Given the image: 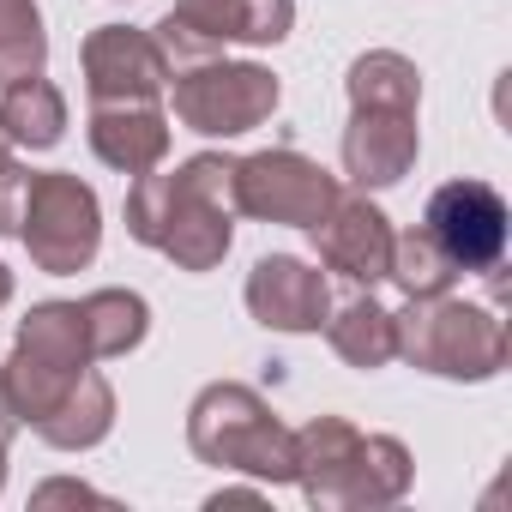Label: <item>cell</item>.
Returning a JSON list of instances; mask_svg holds the SVG:
<instances>
[{"instance_id": "6da1fadb", "label": "cell", "mask_w": 512, "mask_h": 512, "mask_svg": "<svg viewBox=\"0 0 512 512\" xmlns=\"http://www.w3.org/2000/svg\"><path fill=\"white\" fill-rule=\"evenodd\" d=\"M0 380L19 410V428H31L55 452H91L115 428V386L97 374L79 302H37L13 332Z\"/></svg>"}, {"instance_id": "7a4b0ae2", "label": "cell", "mask_w": 512, "mask_h": 512, "mask_svg": "<svg viewBox=\"0 0 512 512\" xmlns=\"http://www.w3.org/2000/svg\"><path fill=\"white\" fill-rule=\"evenodd\" d=\"M235 157L199 151L175 169H145L127 187V235L175 272H217L235 247V205H229Z\"/></svg>"}, {"instance_id": "3957f363", "label": "cell", "mask_w": 512, "mask_h": 512, "mask_svg": "<svg viewBox=\"0 0 512 512\" xmlns=\"http://www.w3.org/2000/svg\"><path fill=\"white\" fill-rule=\"evenodd\" d=\"M290 482L320 512H374V506H398L410 494L416 464L398 434H362L350 416H314L296 428V476Z\"/></svg>"}, {"instance_id": "277c9868", "label": "cell", "mask_w": 512, "mask_h": 512, "mask_svg": "<svg viewBox=\"0 0 512 512\" xmlns=\"http://www.w3.org/2000/svg\"><path fill=\"white\" fill-rule=\"evenodd\" d=\"M392 344H398V362H410L416 374L458 380V386H482V380L506 374V356H512L500 308L464 302L452 290L404 296V308L392 314Z\"/></svg>"}, {"instance_id": "5b68a950", "label": "cell", "mask_w": 512, "mask_h": 512, "mask_svg": "<svg viewBox=\"0 0 512 512\" xmlns=\"http://www.w3.org/2000/svg\"><path fill=\"white\" fill-rule=\"evenodd\" d=\"M187 452L211 470H235L253 482L296 476V428L241 380H211L187 404Z\"/></svg>"}, {"instance_id": "8992f818", "label": "cell", "mask_w": 512, "mask_h": 512, "mask_svg": "<svg viewBox=\"0 0 512 512\" xmlns=\"http://www.w3.org/2000/svg\"><path fill=\"white\" fill-rule=\"evenodd\" d=\"M175 97V121L199 139H241L253 127H266L284 103V85L272 67L260 61H229L223 49L169 61V85Z\"/></svg>"}, {"instance_id": "52a82bcc", "label": "cell", "mask_w": 512, "mask_h": 512, "mask_svg": "<svg viewBox=\"0 0 512 512\" xmlns=\"http://www.w3.org/2000/svg\"><path fill=\"white\" fill-rule=\"evenodd\" d=\"M19 241L31 266L49 278H73L103 247V199L73 169H31L25 205H19Z\"/></svg>"}, {"instance_id": "ba28073f", "label": "cell", "mask_w": 512, "mask_h": 512, "mask_svg": "<svg viewBox=\"0 0 512 512\" xmlns=\"http://www.w3.org/2000/svg\"><path fill=\"white\" fill-rule=\"evenodd\" d=\"M338 175L314 157H302L296 145H272L235 157L229 169V205L253 223H284V229H314L332 205H338Z\"/></svg>"}, {"instance_id": "9c48e42d", "label": "cell", "mask_w": 512, "mask_h": 512, "mask_svg": "<svg viewBox=\"0 0 512 512\" xmlns=\"http://www.w3.org/2000/svg\"><path fill=\"white\" fill-rule=\"evenodd\" d=\"M422 229L434 235V247L458 272H494L506 266V235H512V211L500 199L494 181H476V175H458L446 187L428 193V211H422Z\"/></svg>"}, {"instance_id": "30bf717a", "label": "cell", "mask_w": 512, "mask_h": 512, "mask_svg": "<svg viewBox=\"0 0 512 512\" xmlns=\"http://www.w3.org/2000/svg\"><path fill=\"white\" fill-rule=\"evenodd\" d=\"M314 235V247H320V266L326 272H338V278H350L356 290H374V284H386V266H392V217L356 187V193H338V205L308 229Z\"/></svg>"}, {"instance_id": "8fae6325", "label": "cell", "mask_w": 512, "mask_h": 512, "mask_svg": "<svg viewBox=\"0 0 512 512\" xmlns=\"http://www.w3.org/2000/svg\"><path fill=\"white\" fill-rule=\"evenodd\" d=\"M85 67V97L91 103H157L169 85V67L139 25H97L79 49Z\"/></svg>"}, {"instance_id": "7c38bea8", "label": "cell", "mask_w": 512, "mask_h": 512, "mask_svg": "<svg viewBox=\"0 0 512 512\" xmlns=\"http://www.w3.org/2000/svg\"><path fill=\"white\" fill-rule=\"evenodd\" d=\"M247 314L260 320L266 332H320L326 314H332V284L320 266L296 260V253H266V260H253L247 272V290H241Z\"/></svg>"}, {"instance_id": "4fadbf2b", "label": "cell", "mask_w": 512, "mask_h": 512, "mask_svg": "<svg viewBox=\"0 0 512 512\" xmlns=\"http://www.w3.org/2000/svg\"><path fill=\"white\" fill-rule=\"evenodd\" d=\"M157 25L205 49H272L296 31V0H175Z\"/></svg>"}, {"instance_id": "5bb4252c", "label": "cell", "mask_w": 512, "mask_h": 512, "mask_svg": "<svg viewBox=\"0 0 512 512\" xmlns=\"http://www.w3.org/2000/svg\"><path fill=\"white\" fill-rule=\"evenodd\" d=\"M338 157H344V175L362 193L398 187L416 169V157H422L416 115H404V109H350V127H344Z\"/></svg>"}, {"instance_id": "9a60e30c", "label": "cell", "mask_w": 512, "mask_h": 512, "mask_svg": "<svg viewBox=\"0 0 512 512\" xmlns=\"http://www.w3.org/2000/svg\"><path fill=\"white\" fill-rule=\"evenodd\" d=\"M85 139L91 157L109 163L115 175H145L169 157V115L163 103H91Z\"/></svg>"}, {"instance_id": "2e32d148", "label": "cell", "mask_w": 512, "mask_h": 512, "mask_svg": "<svg viewBox=\"0 0 512 512\" xmlns=\"http://www.w3.org/2000/svg\"><path fill=\"white\" fill-rule=\"evenodd\" d=\"M0 133L13 151H55L67 139V97L43 73L0 85Z\"/></svg>"}, {"instance_id": "e0dca14e", "label": "cell", "mask_w": 512, "mask_h": 512, "mask_svg": "<svg viewBox=\"0 0 512 512\" xmlns=\"http://www.w3.org/2000/svg\"><path fill=\"white\" fill-rule=\"evenodd\" d=\"M326 344H332V356H338L344 368H356V374H374V368L398 362L392 308H380L374 290H368V296H350L344 308L326 314Z\"/></svg>"}, {"instance_id": "ac0fdd59", "label": "cell", "mask_w": 512, "mask_h": 512, "mask_svg": "<svg viewBox=\"0 0 512 512\" xmlns=\"http://www.w3.org/2000/svg\"><path fill=\"white\" fill-rule=\"evenodd\" d=\"M344 91H350V109H404V115L422 109V73L398 49L356 55L350 73H344Z\"/></svg>"}, {"instance_id": "d6986e66", "label": "cell", "mask_w": 512, "mask_h": 512, "mask_svg": "<svg viewBox=\"0 0 512 512\" xmlns=\"http://www.w3.org/2000/svg\"><path fill=\"white\" fill-rule=\"evenodd\" d=\"M85 314V332H91V356L97 362H115V356H133L151 332V302L139 290H91L79 302Z\"/></svg>"}, {"instance_id": "ffe728a7", "label": "cell", "mask_w": 512, "mask_h": 512, "mask_svg": "<svg viewBox=\"0 0 512 512\" xmlns=\"http://www.w3.org/2000/svg\"><path fill=\"white\" fill-rule=\"evenodd\" d=\"M464 272L434 247V235L416 223L404 235H392V266H386V284H398L404 296H446Z\"/></svg>"}, {"instance_id": "44dd1931", "label": "cell", "mask_w": 512, "mask_h": 512, "mask_svg": "<svg viewBox=\"0 0 512 512\" xmlns=\"http://www.w3.org/2000/svg\"><path fill=\"white\" fill-rule=\"evenodd\" d=\"M49 67V31L37 0H0V85Z\"/></svg>"}, {"instance_id": "7402d4cb", "label": "cell", "mask_w": 512, "mask_h": 512, "mask_svg": "<svg viewBox=\"0 0 512 512\" xmlns=\"http://www.w3.org/2000/svg\"><path fill=\"white\" fill-rule=\"evenodd\" d=\"M25 163L13 151H0V235H19V205H25Z\"/></svg>"}, {"instance_id": "603a6c76", "label": "cell", "mask_w": 512, "mask_h": 512, "mask_svg": "<svg viewBox=\"0 0 512 512\" xmlns=\"http://www.w3.org/2000/svg\"><path fill=\"white\" fill-rule=\"evenodd\" d=\"M61 500H79V506H109V494H97V488H85V482H67V476L43 482V488L31 494V506H61Z\"/></svg>"}, {"instance_id": "cb8c5ba5", "label": "cell", "mask_w": 512, "mask_h": 512, "mask_svg": "<svg viewBox=\"0 0 512 512\" xmlns=\"http://www.w3.org/2000/svg\"><path fill=\"white\" fill-rule=\"evenodd\" d=\"M7 302H13V272L0 266V308H7Z\"/></svg>"}, {"instance_id": "d4e9b609", "label": "cell", "mask_w": 512, "mask_h": 512, "mask_svg": "<svg viewBox=\"0 0 512 512\" xmlns=\"http://www.w3.org/2000/svg\"><path fill=\"white\" fill-rule=\"evenodd\" d=\"M0 488H7V440H0Z\"/></svg>"}, {"instance_id": "484cf974", "label": "cell", "mask_w": 512, "mask_h": 512, "mask_svg": "<svg viewBox=\"0 0 512 512\" xmlns=\"http://www.w3.org/2000/svg\"><path fill=\"white\" fill-rule=\"evenodd\" d=\"M0 151H13V145H7V133H0Z\"/></svg>"}]
</instances>
